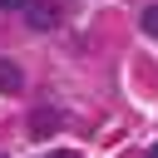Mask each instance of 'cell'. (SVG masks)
<instances>
[{"label": "cell", "instance_id": "7", "mask_svg": "<svg viewBox=\"0 0 158 158\" xmlns=\"http://www.w3.org/2000/svg\"><path fill=\"white\" fill-rule=\"evenodd\" d=\"M0 158H5V153H0Z\"/></svg>", "mask_w": 158, "mask_h": 158}, {"label": "cell", "instance_id": "2", "mask_svg": "<svg viewBox=\"0 0 158 158\" xmlns=\"http://www.w3.org/2000/svg\"><path fill=\"white\" fill-rule=\"evenodd\" d=\"M25 89V79H20V69L10 64V59H0V94H20Z\"/></svg>", "mask_w": 158, "mask_h": 158}, {"label": "cell", "instance_id": "1", "mask_svg": "<svg viewBox=\"0 0 158 158\" xmlns=\"http://www.w3.org/2000/svg\"><path fill=\"white\" fill-rule=\"evenodd\" d=\"M25 25H30V30H59V10L44 5V0H30V5H25Z\"/></svg>", "mask_w": 158, "mask_h": 158}, {"label": "cell", "instance_id": "3", "mask_svg": "<svg viewBox=\"0 0 158 158\" xmlns=\"http://www.w3.org/2000/svg\"><path fill=\"white\" fill-rule=\"evenodd\" d=\"M138 25H143V35H158V5H148V10L138 15Z\"/></svg>", "mask_w": 158, "mask_h": 158}, {"label": "cell", "instance_id": "6", "mask_svg": "<svg viewBox=\"0 0 158 158\" xmlns=\"http://www.w3.org/2000/svg\"><path fill=\"white\" fill-rule=\"evenodd\" d=\"M148 158H158V143H153V153H148Z\"/></svg>", "mask_w": 158, "mask_h": 158}, {"label": "cell", "instance_id": "4", "mask_svg": "<svg viewBox=\"0 0 158 158\" xmlns=\"http://www.w3.org/2000/svg\"><path fill=\"white\" fill-rule=\"evenodd\" d=\"M49 128H54V118H44V109H40V118H35V123H30V133H35V138H40V133H49Z\"/></svg>", "mask_w": 158, "mask_h": 158}, {"label": "cell", "instance_id": "5", "mask_svg": "<svg viewBox=\"0 0 158 158\" xmlns=\"http://www.w3.org/2000/svg\"><path fill=\"white\" fill-rule=\"evenodd\" d=\"M25 5L30 0H0V10H20V15H25Z\"/></svg>", "mask_w": 158, "mask_h": 158}]
</instances>
